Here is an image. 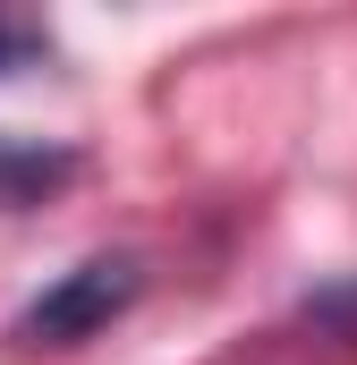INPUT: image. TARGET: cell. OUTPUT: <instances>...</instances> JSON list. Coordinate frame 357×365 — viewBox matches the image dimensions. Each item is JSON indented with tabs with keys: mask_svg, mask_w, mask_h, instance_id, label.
<instances>
[{
	"mask_svg": "<svg viewBox=\"0 0 357 365\" xmlns=\"http://www.w3.org/2000/svg\"><path fill=\"white\" fill-rule=\"evenodd\" d=\"M136 289H145V264H136V255H86L77 272H60L17 323H9V340H17V349H77V340L111 331V323L136 306Z\"/></svg>",
	"mask_w": 357,
	"mask_h": 365,
	"instance_id": "cell-1",
	"label": "cell"
},
{
	"mask_svg": "<svg viewBox=\"0 0 357 365\" xmlns=\"http://www.w3.org/2000/svg\"><path fill=\"white\" fill-rule=\"evenodd\" d=\"M69 179H77V162H69V153H43V145H0V212H26V204L60 195Z\"/></svg>",
	"mask_w": 357,
	"mask_h": 365,
	"instance_id": "cell-2",
	"label": "cell"
},
{
	"mask_svg": "<svg viewBox=\"0 0 357 365\" xmlns=\"http://www.w3.org/2000/svg\"><path fill=\"white\" fill-rule=\"evenodd\" d=\"M34 68H51V34H43V17L0 9V86H9V77H34Z\"/></svg>",
	"mask_w": 357,
	"mask_h": 365,
	"instance_id": "cell-3",
	"label": "cell"
},
{
	"mask_svg": "<svg viewBox=\"0 0 357 365\" xmlns=\"http://www.w3.org/2000/svg\"><path fill=\"white\" fill-rule=\"evenodd\" d=\"M298 314H306L315 331H332V340H357V272H349V280H332V289H315Z\"/></svg>",
	"mask_w": 357,
	"mask_h": 365,
	"instance_id": "cell-4",
	"label": "cell"
}]
</instances>
